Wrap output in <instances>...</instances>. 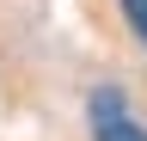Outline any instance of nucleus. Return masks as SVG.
<instances>
[{"instance_id":"f03ea898","label":"nucleus","mask_w":147,"mask_h":141,"mask_svg":"<svg viewBox=\"0 0 147 141\" xmlns=\"http://www.w3.org/2000/svg\"><path fill=\"white\" fill-rule=\"evenodd\" d=\"M123 19H129V31L141 37V49H147V0H123Z\"/></svg>"},{"instance_id":"f257e3e1","label":"nucleus","mask_w":147,"mask_h":141,"mask_svg":"<svg viewBox=\"0 0 147 141\" xmlns=\"http://www.w3.org/2000/svg\"><path fill=\"white\" fill-rule=\"evenodd\" d=\"M92 141H147V129L123 111V92H117V86L92 92Z\"/></svg>"}]
</instances>
